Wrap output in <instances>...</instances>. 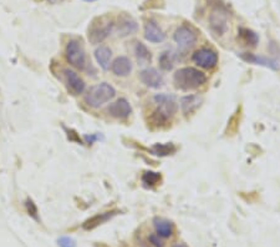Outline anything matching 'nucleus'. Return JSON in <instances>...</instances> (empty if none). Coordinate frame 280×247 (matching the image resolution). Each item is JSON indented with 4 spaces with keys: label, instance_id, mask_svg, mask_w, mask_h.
<instances>
[{
    "label": "nucleus",
    "instance_id": "f257e3e1",
    "mask_svg": "<svg viewBox=\"0 0 280 247\" xmlns=\"http://www.w3.org/2000/svg\"><path fill=\"white\" fill-rule=\"evenodd\" d=\"M205 81H207L205 74L203 71L198 70V69L191 67L178 69L173 75L174 86L183 91L196 90V89L204 85Z\"/></svg>",
    "mask_w": 280,
    "mask_h": 247
},
{
    "label": "nucleus",
    "instance_id": "f03ea898",
    "mask_svg": "<svg viewBox=\"0 0 280 247\" xmlns=\"http://www.w3.org/2000/svg\"><path fill=\"white\" fill-rule=\"evenodd\" d=\"M115 96V88L108 83H101V84H97L88 89L86 95H85V102L91 108L97 109L111 101Z\"/></svg>",
    "mask_w": 280,
    "mask_h": 247
},
{
    "label": "nucleus",
    "instance_id": "7ed1b4c3",
    "mask_svg": "<svg viewBox=\"0 0 280 247\" xmlns=\"http://www.w3.org/2000/svg\"><path fill=\"white\" fill-rule=\"evenodd\" d=\"M113 24L111 20H106L105 18H97L92 22V24L88 28L87 39L91 44H100L104 42L112 31Z\"/></svg>",
    "mask_w": 280,
    "mask_h": 247
},
{
    "label": "nucleus",
    "instance_id": "20e7f679",
    "mask_svg": "<svg viewBox=\"0 0 280 247\" xmlns=\"http://www.w3.org/2000/svg\"><path fill=\"white\" fill-rule=\"evenodd\" d=\"M65 56H66L68 64L73 65L74 68L84 70L86 67V54L78 40H70L67 43L66 49H65Z\"/></svg>",
    "mask_w": 280,
    "mask_h": 247
},
{
    "label": "nucleus",
    "instance_id": "39448f33",
    "mask_svg": "<svg viewBox=\"0 0 280 247\" xmlns=\"http://www.w3.org/2000/svg\"><path fill=\"white\" fill-rule=\"evenodd\" d=\"M173 40L179 48L182 49H190L192 48L198 40V34L192 27L188 25H182L174 31Z\"/></svg>",
    "mask_w": 280,
    "mask_h": 247
},
{
    "label": "nucleus",
    "instance_id": "423d86ee",
    "mask_svg": "<svg viewBox=\"0 0 280 247\" xmlns=\"http://www.w3.org/2000/svg\"><path fill=\"white\" fill-rule=\"evenodd\" d=\"M192 60L196 65L202 69H213L218 64V54L209 48H202L192 55Z\"/></svg>",
    "mask_w": 280,
    "mask_h": 247
},
{
    "label": "nucleus",
    "instance_id": "0eeeda50",
    "mask_svg": "<svg viewBox=\"0 0 280 247\" xmlns=\"http://www.w3.org/2000/svg\"><path fill=\"white\" fill-rule=\"evenodd\" d=\"M115 25L117 35L121 36V38L133 35V34H136L137 30H138V24H137V22L127 13L120 14Z\"/></svg>",
    "mask_w": 280,
    "mask_h": 247
},
{
    "label": "nucleus",
    "instance_id": "6e6552de",
    "mask_svg": "<svg viewBox=\"0 0 280 247\" xmlns=\"http://www.w3.org/2000/svg\"><path fill=\"white\" fill-rule=\"evenodd\" d=\"M155 102L157 104V110L161 111L162 114L167 117L173 116L178 110V104H177L176 99L172 95H167V94H157L153 97Z\"/></svg>",
    "mask_w": 280,
    "mask_h": 247
},
{
    "label": "nucleus",
    "instance_id": "1a4fd4ad",
    "mask_svg": "<svg viewBox=\"0 0 280 247\" xmlns=\"http://www.w3.org/2000/svg\"><path fill=\"white\" fill-rule=\"evenodd\" d=\"M64 75L68 91H70L73 95H80V94L84 93L86 84H85L82 77L80 76L76 71L71 70V69H65Z\"/></svg>",
    "mask_w": 280,
    "mask_h": 247
},
{
    "label": "nucleus",
    "instance_id": "9d476101",
    "mask_svg": "<svg viewBox=\"0 0 280 247\" xmlns=\"http://www.w3.org/2000/svg\"><path fill=\"white\" fill-rule=\"evenodd\" d=\"M228 16L223 9H214L209 16L211 29L217 34V35H223L228 29Z\"/></svg>",
    "mask_w": 280,
    "mask_h": 247
},
{
    "label": "nucleus",
    "instance_id": "9b49d317",
    "mask_svg": "<svg viewBox=\"0 0 280 247\" xmlns=\"http://www.w3.org/2000/svg\"><path fill=\"white\" fill-rule=\"evenodd\" d=\"M139 79L142 84H145L147 88L151 89H159L164 85V76L155 68H147L139 73Z\"/></svg>",
    "mask_w": 280,
    "mask_h": 247
},
{
    "label": "nucleus",
    "instance_id": "f8f14e48",
    "mask_svg": "<svg viewBox=\"0 0 280 247\" xmlns=\"http://www.w3.org/2000/svg\"><path fill=\"white\" fill-rule=\"evenodd\" d=\"M107 113L112 117H116V119H127L132 113V108H131L130 102L127 100L121 97V99L110 104L107 108Z\"/></svg>",
    "mask_w": 280,
    "mask_h": 247
},
{
    "label": "nucleus",
    "instance_id": "ddd939ff",
    "mask_svg": "<svg viewBox=\"0 0 280 247\" xmlns=\"http://www.w3.org/2000/svg\"><path fill=\"white\" fill-rule=\"evenodd\" d=\"M145 39L153 44H159L166 40V34L155 22H147L145 24Z\"/></svg>",
    "mask_w": 280,
    "mask_h": 247
},
{
    "label": "nucleus",
    "instance_id": "4468645a",
    "mask_svg": "<svg viewBox=\"0 0 280 247\" xmlns=\"http://www.w3.org/2000/svg\"><path fill=\"white\" fill-rule=\"evenodd\" d=\"M241 57L244 61L250 63V64H255V65H263V67H267L271 69V70H279L280 65L276 60L274 59H269V57L265 56H258L255 54L251 53H243L241 54Z\"/></svg>",
    "mask_w": 280,
    "mask_h": 247
},
{
    "label": "nucleus",
    "instance_id": "2eb2a0df",
    "mask_svg": "<svg viewBox=\"0 0 280 247\" xmlns=\"http://www.w3.org/2000/svg\"><path fill=\"white\" fill-rule=\"evenodd\" d=\"M111 70L116 76H128L132 71V63L127 56H119L111 63Z\"/></svg>",
    "mask_w": 280,
    "mask_h": 247
},
{
    "label": "nucleus",
    "instance_id": "dca6fc26",
    "mask_svg": "<svg viewBox=\"0 0 280 247\" xmlns=\"http://www.w3.org/2000/svg\"><path fill=\"white\" fill-rule=\"evenodd\" d=\"M117 212H119L117 210H113V211H107V212H102V214H97V215H95V216L90 217V219L85 221L84 225H82V228H84L85 230H87V231L96 229L97 226L107 222L108 220H111L113 216H116Z\"/></svg>",
    "mask_w": 280,
    "mask_h": 247
},
{
    "label": "nucleus",
    "instance_id": "f3484780",
    "mask_svg": "<svg viewBox=\"0 0 280 247\" xmlns=\"http://www.w3.org/2000/svg\"><path fill=\"white\" fill-rule=\"evenodd\" d=\"M203 97L199 95H187L181 99V110L184 115H191L196 113L201 108Z\"/></svg>",
    "mask_w": 280,
    "mask_h": 247
},
{
    "label": "nucleus",
    "instance_id": "a211bd4d",
    "mask_svg": "<svg viewBox=\"0 0 280 247\" xmlns=\"http://www.w3.org/2000/svg\"><path fill=\"white\" fill-rule=\"evenodd\" d=\"M153 226H155L156 234L162 238H168L173 235L174 226L170 220L164 217H155L153 219Z\"/></svg>",
    "mask_w": 280,
    "mask_h": 247
},
{
    "label": "nucleus",
    "instance_id": "6ab92c4d",
    "mask_svg": "<svg viewBox=\"0 0 280 247\" xmlns=\"http://www.w3.org/2000/svg\"><path fill=\"white\" fill-rule=\"evenodd\" d=\"M111 57H112V51L106 45H101V47H99L95 50V59L102 70H108L110 69Z\"/></svg>",
    "mask_w": 280,
    "mask_h": 247
},
{
    "label": "nucleus",
    "instance_id": "aec40b11",
    "mask_svg": "<svg viewBox=\"0 0 280 247\" xmlns=\"http://www.w3.org/2000/svg\"><path fill=\"white\" fill-rule=\"evenodd\" d=\"M238 39L247 47H255L259 42L258 34L248 28H239Z\"/></svg>",
    "mask_w": 280,
    "mask_h": 247
},
{
    "label": "nucleus",
    "instance_id": "412c9836",
    "mask_svg": "<svg viewBox=\"0 0 280 247\" xmlns=\"http://www.w3.org/2000/svg\"><path fill=\"white\" fill-rule=\"evenodd\" d=\"M135 55L137 57V61L141 65L148 64L152 60V55H151V51L148 50L147 47L142 43H137L135 47Z\"/></svg>",
    "mask_w": 280,
    "mask_h": 247
},
{
    "label": "nucleus",
    "instance_id": "4be33fe9",
    "mask_svg": "<svg viewBox=\"0 0 280 247\" xmlns=\"http://www.w3.org/2000/svg\"><path fill=\"white\" fill-rule=\"evenodd\" d=\"M176 146L173 143H156L152 148V152L157 156H168V155H172L176 152Z\"/></svg>",
    "mask_w": 280,
    "mask_h": 247
},
{
    "label": "nucleus",
    "instance_id": "5701e85b",
    "mask_svg": "<svg viewBox=\"0 0 280 247\" xmlns=\"http://www.w3.org/2000/svg\"><path fill=\"white\" fill-rule=\"evenodd\" d=\"M158 64L159 68L165 71H170L172 70L173 65H174V56L172 53L170 51H164L161 55L158 56Z\"/></svg>",
    "mask_w": 280,
    "mask_h": 247
},
{
    "label": "nucleus",
    "instance_id": "b1692460",
    "mask_svg": "<svg viewBox=\"0 0 280 247\" xmlns=\"http://www.w3.org/2000/svg\"><path fill=\"white\" fill-rule=\"evenodd\" d=\"M161 181V175L155 171H146L142 176V182L146 186H155Z\"/></svg>",
    "mask_w": 280,
    "mask_h": 247
},
{
    "label": "nucleus",
    "instance_id": "393cba45",
    "mask_svg": "<svg viewBox=\"0 0 280 247\" xmlns=\"http://www.w3.org/2000/svg\"><path fill=\"white\" fill-rule=\"evenodd\" d=\"M60 247H76V241L70 236H62L58 240Z\"/></svg>",
    "mask_w": 280,
    "mask_h": 247
},
{
    "label": "nucleus",
    "instance_id": "a878e982",
    "mask_svg": "<svg viewBox=\"0 0 280 247\" xmlns=\"http://www.w3.org/2000/svg\"><path fill=\"white\" fill-rule=\"evenodd\" d=\"M148 241H150L151 245L155 246V247H165V242L162 241V237L158 236L157 234L150 235V237H148Z\"/></svg>",
    "mask_w": 280,
    "mask_h": 247
},
{
    "label": "nucleus",
    "instance_id": "bb28decb",
    "mask_svg": "<svg viewBox=\"0 0 280 247\" xmlns=\"http://www.w3.org/2000/svg\"><path fill=\"white\" fill-rule=\"evenodd\" d=\"M27 209L30 216H33L35 220H38V209H36L35 203H34L30 199L27 200Z\"/></svg>",
    "mask_w": 280,
    "mask_h": 247
},
{
    "label": "nucleus",
    "instance_id": "cd10ccee",
    "mask_svg": "<svg viewBox=\"0 0 280 247\" xmlns=\"http://www.w3.org/2000/svg\"><path fill=\"white\" fill-rule=\"evenodd\" d=\"M172 247H188V246L185 245L184 242H178V243H174Z\"/></svg>",
    "mask_w": 280,
    "mask_h": 247
},
{
    "label": "nucleus",
    "instance_id": "c85d7f7f",
    "mask_svg": "<svg viewBox=\"0 0 280 247\" xmlns=\"http://www.w3.org/2000/svg\"><path fill=\"white\" fill-rule=\"evenodd\" d=\"M61 2H64V0H49L50 4H60Z\"/></svg>",
    "mask_w": 280,
    "mask_h": 247
},
{
    "label": "nucleus",
    "instance_id": "c756f323",
    "mask_svg": "<svg viewBox=\"0 0 280 247\" xmlns=\"http://www.w3.org/2000/svg\"><path fill=\"white\" fill-rule=\"evenodd\" d=\"M85 2H95V0H85Z\"/></svg>",
    "mask_w": 280,
    "mask_h": 247
}]
</instances>
